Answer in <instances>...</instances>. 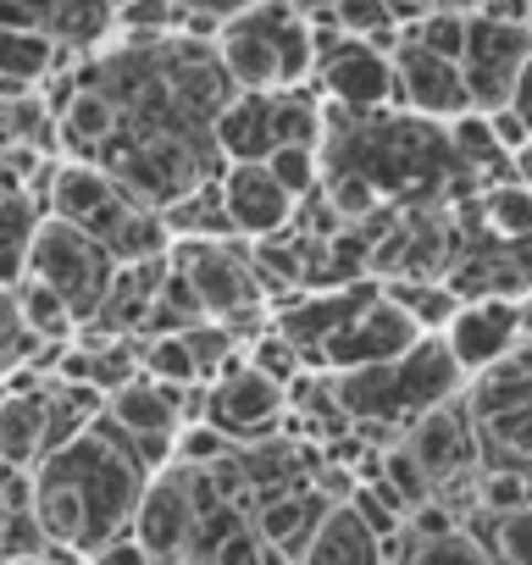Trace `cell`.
<instances>
[{"instance_id":"1","label":"cell","mask_w":532,"mask_h":565,"mask_svg":"<svg viewBox=\"0 0 532 565\" xmlns=\"http://www.w3.org/2000/svg\"><path fill=\"white\" fill-rule=\"evenodd\" d=\"M23 277L45 282V289H56L78 322H95L100 300L111 295L117 282V260L73 222H56V216H40L34 238H29V266Z\"/></svg>"},{"instance_id":"2","label":"cell","mask_w":532,"mask_h":565,"mask_svg":"<svg viewBox=\"0 0 532 565\" xmlns=\"http://www.w3.org/2000/svg\"><path fill=\"white\" fill-rule=\"evenodd\" d=\"M167 260H172V271H183L205 322L238 333L244 322L260 317L266 295L249 271V249H233V238H172Z\"/></svg>"},{"instance_id":"3","label":"cell","mask_w":532,"mask_h":565,"mask_svg":"<svg viewBox=\"0 0 532 565\" xmlns=\"http://www.w3.org/2000/svg\"><path fill=\"white\" fill-rule=\"evenodd\" d=\"M295 18V7H244L227 12L211 62L233 95H278V29Z\"/></svg>"},{"instance_id":"4","label":"cell","mask_w":532,"mask_h":565,"mask_svg":"<svg viewBox=\"0 0 532 565\" xmlns=\"http://www.w3.org/2000/svg\"><path fill=\"white\" fill-rule=\"evenodd\" d=\"M532 62V29L515 23H493L482 12H471L466 23V56H460V78H466V100L471 111H504L515 95V78Z\"/></svg>"},{"instance_id":"5","label":"cell","mask_w":532,"mask_h":565,"mask_svg":"<svg viewBox=\"0 0 532 565\" xmlns=\"http://www.w3.org/2000/svg\"><path fill=\"white\" fill-rule=\"evenodd\" d=\"M216 205H222L227 233H238L249 244L284 238L300 222V205L273 183V172H266L260 161L255 167H222L216 172Z\"/></svg>"},{"instance_id":"6","label":"cell","mask_w":532,"mask_h":565,"mask_svg":"<svg viewBox=\"0 0 532 565\" xmlns=\"http://www.w3.org/2000/svg\"><path fill=\"white\" fill-rule=\"evenodd\" d=\"M405 449H411L416 466L427 471L433 493H444L449 482H477L471 471H477L482 444H477V422H471L466 399H449V405L427 411L422 422H411V427H405Z\"/></svg>"},{"instance_id":"7","label":"cell","mask_w":532,"mask_h":565,"mask_svg":"<svg viewBox=\"0 0 532 565\" xmlns=\"http://www.w3.org/2000/svg\"><path fill=\"white\" fill-rule=\"evenodd\" d=\"M289 416V394L278 388V383H266V377H255L244 361L238 366H227L211 388H205V422L233 444V438H249V444H260V438H273V427Z\"/></svg>"},{"instance_id":"8","label":"cell","mask_w":532,"mask_h":565,"mask_svg":"<svg viewBox=\"0 0 532 565\" xmlns=\"http://www.w3.org/2000/svg\"><path fill=\"white\" fill-rule=\"evenodd\" d=\"M383 289L372 277H361V282H350V289H322V295H306L300 306H289V311H278V322H273V333L306 361V372L311 366H322V350L377 300Z\"/></svg>"},{"instance_id":"9","label":"cell","mask_w":532,"mask_h":565,"mask_svg":"<svg viewBox=\"0 0 532 565\" xmlns=\"http://www.w3.org/2000/svg\"><path fill=\"white\" fill-rule=\"evenodd\" d=\"M515 344H521V300H466L455 322L444 328V350L455 372L471 383L493 372L499 361H510Z\"/></svg>"},{"instance_id":"10","label":"cell","mask_w":532,"mask_h":565,"mask_svg":"<svg viewBox=\"0 0 532 565\" xmlns=\"http://www.w3.org/2000/svg\"><path fill=\"white\" fill-rule=\"evenodd\" d=\"M422 344V333L411 328L405 311H394L383 295L322 350V372H372V366H394L400 355H411Z\"/></svg>"},{"instance_id":"11","label":"cell","mask_w":532,"mask_h":565,"mask_svg":"<svg viewBox=\"0 0 532 565\" xmlns=\"http://www.w3.org/2000/svg\"><path fill=\"white\" fill-rule=\"evenodd\" d=\"M389 62H394V106H405L416 122H455V117L471 111L460 67L427 56L411 40H400V51Z\"/></svg>"},{"instance_id":"12","label":"cell","mask_w":532,"mask_h":565,"mask_svg":"<svg viewBox=\"0 0 532 565\" xmlns=\"http://www.w3.org/2000/svg\"><path fill=\"white\" fill-rule=\"evenodd\" d=\"M317 78L328 89V100L344 111V117H377L383 106H394V62L372 45H355V40H339L322 62H317Z\"/></svg>"},{"instance_id":"13","label":"cell","mask_w":532,"mask_h":565,"mask_svg":"<svg viewBox=\"0 0 532 565\" xmlns=\"http://www.w3.org/2000/svg\"><path fill=\"white\" fill-rule=\"evenodd\" d=\"M128 537L156 559V565H183L189 559V543H194V510L183 499V482L178 471H161L150 477L134 521H128Z\"/></svg>"},{"instance_id":"14","label":"cell","mask_w":532,"mask_h":565,"mask_svg":"<svg viewBox=\"0 0 532 565\" xmlns=\"http://www.w3.org/2000/svg\"><path fill=\"white\" fill-rule=\"evenodd\" d=\"M222 167H255L278 150V95H227L205 128Z\"/></svg>"},{"instance_id":"15","label":"cell","mask_w":532,"mask_h":565,"mask_svg":"<svg viewBox=\"0 0 532 565\" xmlns=\"http://www.w3.org/2000/svg\"><path fill=\"white\" fill-rule=\"evenodd\" d=\"M100 427L117 433L128 449H139V444H172L178 427H189V405H183V394H167V388H156V383L139 377V383L117 388L100 405Z\"/></svg>"},{"instance_id":"16","label":"cell","mask_w":532,"mask_h":565,"mask_svg":"<svg viewBox=\"0 0 532 565\" xmlns=\"http://www.w3.org/2000/svg\"><path fill=\"white\" fill-rule=\"evenodd\" d=\"M45 405L51 388H34V372L0 394V466L7 471H40L45 466Z\"/></svg>"},{"instance_id":"17","label":"cell","mask_w":532,"mask_h":565,"mask_svg":"<svg viewBox=\"0 0 532 565\" xmlns=\"http://www.w3.org/2000/svg\"><path fill=\"white\" fill-rule=\"evenodd\" d=\"M45 216H56V222H73V227H89L123 189H117V178L106 172V167H95V161H51V172H45Z\"/></svg>"},{"instance_id":"18","label":"cell","mask_w":532,"mask_h":565,"mask_svg":"<svg viewBox=\"0 0 532 565\" xmlns=\"http://www.w3.org/2000/svg\"><path fill=\"white\" fill-rule=\"evenodd\" d=\"M56 128H62V145L73 150V161H95V167L123 139V117H117V106L95 84H78V95L67 100V111L56 117Z\"/></svg>"},{"instance_id":"19","label":"cell","mask_w":532,"mask_h":565,"mask_svg":"<svg viewBox=\"0 0 532 565\" xmlns=\"http://www.w3.org/2000/svg\"><path fill=\"white\" fill-rule=\"evenodd\" d=\"M295 565H383V543L355 521L350 504H333L317 521V532H311V543Z\"/></svg>"},{"instance_id":"20","label":"cell","mask_w":532,"mask_h":565,"mask_svg":"<svg viewBox=\"0 0 532 565\" xmlns=\"http://www.w3.org/2000/svg\"><path fill=\"white\" fill-rule=\"evenodd\" d=\"M377 289H383V300H389L394 311L411 317V328H416L422 339H444V328H449L455 311H460V295L449 289L444 277H394V282H377Z\"/></svg>"},{"instance_id":"21","label":"cell","mask_w":532,"mask_h":565,"mask_svg":"<svg viewBox=\"0 0 532 565\" xmlns=\"http://www.w3.org/2000/svg\"><path fill=\"white\" fill-rule=\"evenodd\" d=\"M12 311H18L23 333H29L40 350H62V344H73V333H78V317H73V306H67L56 289L34 282V277H23L18 289H12Z\"/></svg>"},{"instance_id":"22","label":"cell","mask_w":532,"mask_h":565,"mask_svg":"<svg viewBox=\"0 0 532 565\" xmlns=\"http://www.w3.org/2000/svg\"><path fill=\"white\" fill-rule=\"evenodd\" d=\"M62 67H67V51H56L45 34H7L0 29V84L34 89V84H51Z\"/></svg>"},{"instance_id":"23","label":"cell","mask_w":532,"mask_h":565,"mask_svg":"<svg viewBox=\"0 0 532 565\" xmlns=\"http://www.w3.org/2000/svg\"><path fill=\"white\" fill-rule=\"evenodd\" d=\"M117 29L111 7H84V0H45V40L56 51H95Z\"/></svg>"},{"instance_id":"24","label":"cell","mask_w":532,"mask_h":565,"mask_svg":"<svg viewBox=\"0 0 532 565\" xmlns=\"http://www.w3.org/2000/svg\"><path fill=\"white\" fill-rule=\"evenodd\" d=\"M139 377L156 383V388H167V394H189V388L205 383V377H200V361H194V350H189L183 333L139 339Z\"/></svg>"},{"instance_id":"25","label":"cell","mask_w":532,"mask_h":565,"mask_svg":"<svg viewBox=\"0 0 532 565\" xmlns=\"http://www.w3.org/2000/svg\"><path fill=\"white\" fill-rule=\"evenodd\" d=\"M477 216H482V233H488L493 244H504V249H515V244L532 238V194H526L521 183H493V189H482Z\"/></svg>"},{"instance_id":"26","label":"cell","mask_w":532,"mask_h":565,"mask_svg":"<svg viewBox=\"0 0 532 565\" xmlns=\"http://www.w3.org/2000/svg\"><path fill=\"white\" fill-rule=\"evenodd\" d=\"M260 167L273 172V183H278L295 205H306V200L322 189V150H311V145H278Z\"/></svg>"},{"instance_id":"27","label":"cell","mask_w":532,"mask_h":565,"mask_svg":"<svg viewBox=\"0 0 532 565\" xmlns=\"http://www.w3.org/2000/svg\"><path fill=\"white\" fill-rule=\"evenodd\" d=\"M477 510L488 515V521H504V515H521V510H532V482H526V471H510V466H482L477 471Z\"/></svg>"},{"instance_id":"28","label":"cell","mask_w":532,"mask_h":565,"mask_svg":"<svg viewBox=\"0 0 532 565\" xmlns=\"http://www.w3.org/2000/svg\"><path fill=\"white\" fill-rule=\"evenodd\" d=\"M466 23H471V12H422V23L411 34H400V40H411L427 56L460 67V56H466Z\"/></svg>"},{"instance_id":"29","label":"cell","mask_w":532,"mask_h":565,"mask_svg":"<svg viewBox=\"0 0 532 565\" xmlns=\"http://www.w3.org/2000/svg\"><path fill=\"white\" fill-rule=\"evenodd\" d=\"M238 361H244V366H249L255 377L278 383L284 394H289V383H295V377L306 372V361H300V355H295V350H289V344H284V339L273 333V328H266V333H255V339H249V344L238 350Z\"/></svg>"},{"instance_id":"30","label":"cell","mask_w":532,"mask_h":565,"mask_svg":"<svg viewBox=\"0 0 532 565\" xmlns=\"http://www.w3.org/2000/svg\"><path fill=\"white\" fill-rule=\"evenodd\" d=\"M233 449H238V444H227L211 422H189V427H178V438H172V466H178V471H211V466H222Z\"/></svg>"},{"instance_id":"31","label":"cell","mask_w":532,"mask_h":565,"mask_svg":"<svg viewBox=\"0 0 532 565\" xmlns=\"http://www.w3.org/2000/svg\"><path fill=\"white\" fill-rule=\"evenodd\" d=\"M400 565H499L488 548H477L466 532H449V537H433V543H411L405 537V559Z\"/></svg>"},{"instance_id":"32","label":"cell","mask_w":532,"mask_h":565,"mask_svg":"<svg viewBox=\"0 0 532 565\" xmlns=\"http://www.w3.org/2000/svg\"><path fill=\"white\" fill-rule=\"evenodd\" d=\"M34 355H40V344L23 333V322H18V311H12V289H7V295H0V377L23 372Z\"/></svg>"},{"instance_id":"33","label":"cell","mask_w":532,"mask_h":565,"mask_svg":"<svg viewBox=\"0 0 532 565\" xmlns=\"http://www.w3.org/2000/svg\"><path fill=\"white\" fill-rule=\"evenodd\" d=\"M493 559L499 565H532V510L504 515L493 526Z\"/></svg>"},{"instance_id":"34","label":"cell","mask_w":532,"mask_h":565,"mask_svg":"<svg viewBox=\"0 0 532 565\" xmlns=\"http://www.w3.org/2000/svg\"><path fill=\"white\" fill-rule=\"evenodd\" d=\"M205 559H211V565H273V554H266V543L255 537L249 521H238V526H233Z\"/></svg>"},{"instance_id":"35","label":"cell","mask_w":532,"mask_h":565,"mask_svg":"<svg viewBox=\"0 0 532 565\" xmlns=\"http://www.w3.org/2000/svg\"><path fill=\"white\" fill-rule=\"evenodd\" d=\"M84 565H156V559H150V554H145V548H139L128 532H123V537L100 543L95 554H84Z\"/></svg>"},{"instance_id":"36","label":"cell","mask_w":532,"mask_h":565,"mask_svg":"<svg viewBox=\"0 0 532 565\" xmlns=\"http://www.w3.org/2000/svg\"><path fill=\"white\" fill-rule=\"evenodd\" d=\"M510 183H521V189L532 194V145H526V150L510 161Z\"/></svg>"},{"instance_id":"37","label":"cell","mask_w":532,"mask_h":565,"mask_svg":"<svg viewBox=\"0 0 532 565\" xmlns=\"http://www.w3.org/2000/svg\"><path fill=\"white\" fill-rule=\"evenodd\" d=\"M521 339H532V295L521 300Z\"/></svg>"},{"instance_id":"38","label":"cell","mask_w":532,"mask_h":565,"mask_svg":"<svg viewBox=\"0 0 532 565\" xmlns=\"http://www.w3.org/2000/svg\"><path fill=\"white\" fill-rule=\"evenodd\" d=\"M7 200H12V194H7V183H0V211H7Z\"/></svg>"}]
</instances>
